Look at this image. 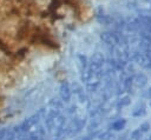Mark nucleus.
<instances>
[{"mask_svg":"<svg viewBox=\"0 0 151 140\" xmlns=\"http://www.w3.org/2000/svg\"><path fill=\"white\" fill-rule=\"evenodd\" d=\"M150 106H151V101H150Z\"/></svg>","mask_w":151,"mask_h":140,"instance_id":"8","label":"nucleus"},{"mask_svg":"<svg viewBox=\"0 0 151 140\" xmlns=\"http://www.w3.org/2000/svg\"><path fill=\"white\" fill-rule=\"evenodd\" d=\"M150 140H151V136H150Z\"/></svg>","mask_w":151,"mask_h":140,"instance_id":"9","label":"nucleus"},{"mask_svg":"<svg viewBox=\"0 0 151 140\" xmlns=\"http://www.w3.org/2000/svg\"><path fill=\"white\" fill-rule=\"evenodd\" d=\"M71 88H70V85L67 82H64L61 86H60V96L64 101H68L71 99Z\"/></svg>","mask_w":151,"mask_h":140,"instance_id":"1","label":"nucleus"},{"mask_svg":"<svg viewBox=\"0 0 151 140\" xmlns=\"http://www.w3.org/2000/svg\"><path fill=\"white\" fill-rule=\"evenodd\" d=\"M125 124H126V120H125V119L117 120V121L112 122V125H111V129H113V131H120V129L124 128Z\"/></svg>","mask_w":151,"mask_h":140,"instance_id":"3","label":"nucleus"},{"mask_svg":"<svg viewBox=\"0 0 151 140\" xmlns=\"http://www.w3.org/2000/svg\"><path fill=\"white\" fill-rule=\"evenodd\" d=\"M130 102V98L129 96H126L125 99H123L120 102H119V106H124V105H127Z\"/></svg>","mask_w":151,"mask_h":140,"instance_id":"6","label":"nucleus"},{"mask_svg":"<svg viewBox=\"0 0 151 140\" xmlns=\"http://www.w3.org/2000/svg\"><path fill=\"white\" fill-rule=\"evenodd\" d=\"M149 94H150V95H151V88H150V91H149Z\"/></svg>","mask_w":151,"mask_h":140,"instance_id":"7","label":"nucleus"},{"mask_svg":"<svg viewBox=\"0 0 151 140\" xmlns=\"http://www.w3.org/2000/svg\"><path fill=\"white\" fill-rule=\"evenodd\" d=\"M149 129H150V124H149V122H144V124H142L140 127H139V131H140V132H147Z\"/></svg>","mask_w":151,"mask_h":140,"instance_id":"4","label":"nucleus"},{"mask_svg":"<svg viewBox=\"0 0 151 140\" xmlns=\"http://www.w3.org/2000/svg\"><path fill=\"white\" fill-rule=\"evenodd\" d=\"M146 82H147V79H146V76L145 75H143V74H140V75H137L134 79H133V84L137 86V87H144L145 85H146Z\"/></svg>","mask_w":151,"mask_h":140,"instance_id":"2","label":"nucleus"},{"mask_svg":"<svg viewBox=\"0 0 151 140\" xmlns=\"http://www.w3.org/2000/svg\"><path fill=\"white\" fill-rule=\"evenodd\" d=\"M110 138H113V135L110 133V132H106V133H103L101 135H100V139L101 140H109Z\"/></svg>","mask_w":151,"mask_h":140,"instance_id":"5","label":"nucleus"}]
</instances>
